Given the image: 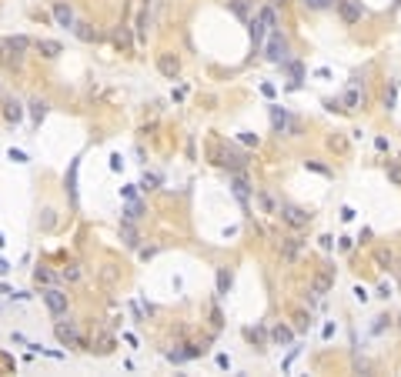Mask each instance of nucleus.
I'll list each match as a JSON object with an SVG mask.
<instances>
[{"instance_id":"obj_1","label":"nucleus","mask_w":401,"mask_h":377,"mask_svg":"<svg viewBox=\"0 0 401 377\" xmlns=\"http://www.w3.org/2000/svg\"><path fill=\"white\" fill-rule=\"evenodd\" d=\"M264 54H267V60H271V64H284V60H288V40H284L278 30H271Z\"/></svg>"},{"instance_id":"obj_2","label":"nucleus","mask_w":401,"mask_h":377,"mask_svg":"<svg viewBox=\"0 0 401 377\" xmlns=\"http://www.w3.org/2000/svg\"><path fill=\"white\" fill-rule=\"evenodd\" d=\"M40 297H44L47 311L54 314V317H64V314H67V294H64L60 287H47L44 294H40Z\"/></svg>"},{"instance_id":"obj_3","label":"nucleus","mask_w":401,"mask_h":377,"mask_svg":"<svg viewBox=\"0 0 401 377\" xmlns=\"http://www.w3.org/2000/svg\"><path fill=\"white\" fill-rule=\"evenodd\" d=\"M278 217L284 224H291V227H308L311 224V214L301 211V207H278Z\"/></svg>"},{"instance_id":"obj_4","label":"nucleus","mask_w":401,"mask_h":377,"mask_svg":"<svg viewBox=\"0 0 401 377\" xmlns=\"http://www.w3.org/2000/svg\"><path fill=\"white\" fill-rule=\"evenodd\" d=\"M331 284H334L331 270H318V274L311 277V294H314V297H324V294L331 290Z\"/></svg>"},{"instance_id":"obj_5","label":"nucleus","mask_w":401,"mask_h":377,"mask_svg":"<svg viewBox=\"0 0 401 377\" xmlns=\"http://www.w3.org/2000/svg\"><path fill=\"white\" fill-rule=\"evenodd\" d=\"M54 20H57V27H64V30H74V10H70V7H67L64 0H57L54 3Z\"/></svg>"},{"instance_id":"obj_6","label":"nucleus","mask_w":401,"mask_h":377,"mask_svg":"<svg viewBox=\"0 0 401 377\" xmlns=\"http://www.w3.org/2000/svg\"><path fill=\"white\" fill-rule=\"evenodd\" d=\"M231 190H234V197L241 200V207H247V204H251V184H247V177H244V174L231 177Z\"/></svg>"},{"instance_id":"obj_7","label":"nucleus","mask_w":401,"mask_h":377,"mask_svg":"<svg viewBox=\"0 0 401 377\" xmlns=\"http://www.w3.org/2000/svg\"><path fill=\"white\" fill-rule=\"evenodd\" d=\"M338 13H341V20H345V23H358V20H361V7H358L355 0H338Z\"/></svg>"},{"instance_id":"obj_8","label":"nucleus","mask_w":401,"mask_h":377,"mask_svg":"<svg viewBox=\"0 0 401 377\" xmlns=\"http://www.w3.org/2000/svg\"><path fill=\"white\" fill-rule=\"evenodd\" d=\"M57 337H60V344H74V347H80V344H84L74 324H57Z\"/></svg>"},{"instance_id":"obj_9","label":"nucleus","mask_w":401,"mask_h":377,"mask_svg":"<svg viewBox=\"0 0 401 377\" xmlns=\"http://www.w3.org/2000/svg\"><path fill=\"white\" fill-rule=\"evenodd\" d=\"M361 104H365V97L358 94V80H355V84L345 90V97H341V111H355V107H361Z\"/></svg>"},{"instance_id":"obj_10","label":"nucleus","mask_w":401,"mask_h":377,"mask_svg":"<svg viewBox=\"0 0 401 377\" xmlns=\"http://www.w3.org/2000/svg\"><path fill=\"white\" fill-rule=\"evenodd\" d=\"M301 247H304V241H298V237H288V241H281V257H284V260H298Z\"/></svg>"},{"instance_id":"obj_11","label":"nucleus","mask_w":401,"mask_h":377,"mask_svg":"<svg viewBox=\"0 0 401 377\" xmlns=\"http://www.w3.org/2000/svg\"><path fill=\"white\" fill-rule=\"evenodd\" d=\"M157 67H161V74H164V77H178V70H181V64H178V57H171V54H164L161 57V60H157Z\"/></svg>"},{"instance_id":"obj_12","label":"nucleus","mask_w":401,"mask_h":377,"mask_svg":"<svg viewBox=\"0 0 401 377\" xmlns=\"http://www.w3.org/2000/svg\"><path fill=\"white\" fill-rule=\"evenodd\" d=\"M271 121H274V127H278V130H284V127H291V130H298V124H291L288 111H281V107H271Z\"/></svg>"},{"instance_id":"obj_13","label":"nucleus","mask_w":401,"mask_h":377,"mask_svg":"<svg viewBox=\"0 0 401 377\" xmlns=\"http://www.w3.org/2000/svg\"><path fill=\"white\" fill-rule=\"evenodd\" d=\"M121 237H124V244L131 247V251H137L141 237H137V231H134V224H131V221H124V224H121Z\"/></svg>"},{"instance_id":"obj_14","label":"nucleus","mask_w":401,"mask_h":377,"mask_svg":"<svg viewBox=\"0 0 401 377\" xmlns=\"http://www.w3.org/2000/svg\"><path fill=\"white\" fill-rule=\"evenodd\" d=\"M271 341H274V344H291V341H294V334H291V327L278 324V327L271 331Z\"/></svg>"},{"instance_id":"obj_15","label":"nucleus","mask_w":401,"mask_h":377,"mask_svg":"<svg viewBox=\"0 0 401 377\" xmlns=\"http://www.w3.org/2000/svg\"><path fill=\"white\" fill-rule=\"evenodd\" d=\"M231 270H227V267H221V270H217V297H224V294H227V290H231Z\"/></svg>"},{"instance_id":"obj_16","label":"nucleus","mask_w":401,"mask_h":377,"mask_svg":"<svg viewBox=\"0 0 401 377\" xmlns=\"http://www.w3.org/2000/svg\"><path fill=\"white\" fill-rule=\"evenodd\" d=\"M264 33H267V23L261 20V17H254V20H251V40H254V44H264Z\"/></svg>"},{"instance_id":"obj_17","label":"nucleus","mask_w":401,"mask_h":377,"mask_svg":"<svg viewBox=\"0 0 401 377\" xmlns=\"http://www.w3.org/2000/svg\"><path fill=\"white\" fill-rule=\"evenodd\" d=\"M141 214H144V204H141V200H131V204H127V211H124V221L137 224V221H141Z\"/></svg>"},{"instance_id":"obj_18","label":"nucleus","mask_w":401,"mask_h":377,"mask_svg":"<svg viewBox=\"0 0 401 377\" xmlns=\"http://www.w3.org/2000/svg\"><path fill=\"white\" fill-rule=\"evenodd\" d=\"M3 117H7V121H13V124H17V121H20V117H23V107H20V104H17V100H7V107H3Z\"/></svg>"},{"instance_id":"obj_19","label":"nucleus","mask_w":401,"mask_h":377,"mask_svg":"<svg viewBox=\"0 0 401 377\" xmlns=\"http://www.w3.org/2000/svg\"><path fill=\"white\" fill-rule=\"evenodd\" d=\"M44 117H47V104H44V100H30V121L40 124Z\"/></svg>"},{"instance_id":"obj_20","label":"nucleus","mask_w":401,"mask_h":377,"mask_svg":"<svg viewBox=\"0 0 401 377\" xmlns=\"http://www.w3.org/2000/svg\"><path fill=\"white\" fill-rule=\"evenodd\" d=\"M37 50L44 57H57L60 54V44H57V40H37Z\"/></svg>"},{"instance_id":"obj_21","label":"nucleus","mask_w":401,"mask_h":377,"mask_svg":"<svg viewBox=\"0 0 401 377\" xmlns=\"http://www.w3.org/2000/svg\"><path fill=\"white\" fill-rule=\"evenodd\" d=\"M77 160H74V164H70V174H67V190H70V197L77 200Z\"/></svg>"},{"instance_id":"obj_22","label":"nucleus","mask_w":401,"mask_h":377,"mask_svg":"<svg viewBox=\"0 0 401 377\" xmlns=\"http://www.w3.org/2000/svg\"><path fill=\"white\" fill-rule=\"evenodd\" d=\"M388 180L395 187H401V164L398 160H388Z\"/></svg>"},{"instance_id":"obj_23","label":"nucleus","mask_w":401,"mask_h":377,"mask_svg":"<svg viewBox=\"0 0 401 377\" xmlns=\"http://www.w3.org/2000/svg\"><path fill=\"white\" fill-rule=\"evenodd\" d=\"M27 47H30V40H27V37H10V40H7V50H17V54H23Z\"/></svg>"},{"instance_id":"obj_24","label":"nucleus","mask_w":401,"mask_h":377,"mask_svg":"<svg viewBox=\"0 0 401 377\" xmlns=\"http://www.w3.org/2000/svg\"><path fill=\"white\" fill-rule=\"evenodd\" d=\"M395 100H398V87L388 84V90H385V111H395Z\"/></svg>"},{"instance_id":"obj_25","label":"nucleus","mask_w":401,"mask_h":377,"mask_svg":"<svg viewBox=\"0 0 401 377\" xmlns=\"http://www.w3.org/2000/svg\"><path fill=\"white\" fill-rule=\"evenodd\" d=\"M247 341H254V344H264V341H267L264 327H247Z\"/></svg>"},{"instance_id":"obj_26","label":"nucleus","mask_w":401,"mask_h":377,"mask_svg":"<svg viewBox=\"0 0 401 377\" xmlns=\"http://www.w3.org/2000/svg\"><path fill=\"white\" fill-rule=\"evenodd\" d=\"M257 17H261V20H264L267 27H274V23H278V13H274V7H264V10L257 13Z\"/></svg>"},{"instance_id":"obj_27","label":"nucleus","mask_w":401,"mask_h":377,"mask_svg":"<svg viewBox=\"0 0 401 377\" xmlns=\"http://www.w3.org/2000/svg\"><path fill=\"white\" fill-rule=\"evenodd\" d=\"M375 260H378V264H385V267H391V264H395V254H391V251H378V254H375Z\"/></svg>"},{"instance_id":"obj_28","label":"nucleus","mask_w":401,"mask_h":377,"mask_svg":"<svg viewBox=\"0 0 401 377\" xmlns=\"http://www.w3.org/2000/svg\"><path fill=\"white\" fill-rule=\"evenodd\" d=\"M7 157H10L13 164H30V157L23 154V150H13V147H10V154H7Z\"/></svg>"},{"instance_id":"obj_29","label":"nucleus","mask_w":401,"mask_h":377,"mask_svg":"<svg viewBox=\"0 0 401 377\" xmlns=\"http://www.w3.org/2000/svg\"><path fill=\"white\" fill-rule=\"evenodd\" d=\"M231 10L237 13V17H247V3L244 0H231Z\"/></svg>"},{"instance_id":"obj_30","label":"nucleus","mask_w":401,"mask_h":377,"mask_svg":"<svg viewBox=\"0 0 401 377\" xmlns=\"http://www.w3.org/2000/svg\"><path fill=\"white\" fill-rule=\"evenodd\" d=\"M385 327H391V317H375V327H371V331H375V334H381Z\"/></svg>"},{"instance_id":"obj_31","label":"nucleus","mask_w":401,"mask_h":377,"mask_svg":"<svg viewBox=\"0 0 401 377\" xmlns=\"http://www.w3.org/2000/svg\"><path fill=\"white\" fill-rule=\"evenodd\" d=\"M157 184H161V177H157V174H144V187H147V190H154Z\"/></svg>"},{"instance_id":"obj_32","label":"nucleus","mask_w":401,"mask_h":377,"mask_svg":"<svg viewBox=\"0 0 401 377\" xmlns=\"http://www.w3.org/2000/svg\"><path fill=\"white\" fill-rule=\"evenodd\" d=\"M33 277H37V284H50V270H33Z\"/></svg>"},{"instance_id":"obj_33","label":"nucleus","mask_w":401,"mask_h":377,"mask_svg":"<svg viewBox=\"0 0 401 377\" xmlns=\"http://www.w3.org/2000/svg\"><path fill=\"white\" fill-rule=\"evenodd\" d=\"M294 321H298V331H308V327H311V317H304V314H298Z\"/></svg>"},{"instance_id":"obj_34","label":"nucleus","mask_w":401,"mask_h":377,"mask_svg":"<svg viewBox=\"0 0 401 377\" xmlns=\"http://www.w3.org/2000/svg\"><path fill=\"white\" fill-rule=\"evenodd\" d=\"M64 277H67V280H80V270H77V267H67Z\"/></svg>"},{"instance_id":"obj_35","label":"nucleus","mask_w":401,"mask_h":377,"mask_svg":"<svg viewBox=\"0 0 401 377\" xmlns=\"http://www.w3.org/2000/svg\"><path fill=\"white\" fill-rule=\"evenodd\" d=\"M331 147H334V150H345V137H331Z\"/></svg>"},{"instance_id":"obj_36","label":"nucleus","mask_w":401,"mask_h":377,"mask_svg":"<svg viewBox=\"0 0 401 377\" xmlns=\"http://www.w3.org/2000/svg\"><path fill=\"white\" fill-rule=\"evenodd\" d=\"M121 167H124V160H121V154H114V157H111V170H121Z\"/></svg>"},{"instance_id":"obj_37","label":"nucleus","mask_w":401,"mask_h":377,"mask_svg":"<svg viewBox=\"0 0 401 377\" xmlns=\"http://www.w3.org/2000/svg\"><path fill=\"white\" fill-rule=\"evenodd\" d=\"M321 247H324V251H331V247H334V237H328V234H324V237H321Z\"/></svg>"},{"instance_id":"obj_38","label":"nucleus","mask_w":401,"mask_h":377,"mask_svg":"<svg viewBox=\"0 0 401 377\" xmlns=\"http://www.w3.org/2000/svg\"><path fill=\"white\" fill-rule=\"evenodd\" d=\"M355 297L361 300V304H365V300H368V290H365V287H355Z\"/></svg>"},{"instance_id":"obj_39","label":"nucleus","mask_w":401,"mask_h":377,"mask_svg":"<svg viewBox=\"0 0 401 377\" xmlns=\"http://www.w3.org/2000/svg\"><path fill=\"white\" fill-rule=\"evenodd\" d=\"M3 274H10V264H7V260L0 257V277H3Z\"/></svg>"},{"instance_id":"obj_40","label":"nucleus","mask_w":401,"mask_h":377,"mask_svg":"<svg viewBox=\"0 0 401 377\" xmlns=\"http://www.w3.org/2000/svg\"><path fill=\"white\" fill-rule=\"evenodd\" d=\"M308 3H311L314 10H321V7H328V0H308Z\"/></svg>"},{"instance_id":"obj_41","label":"nucleus","mask_w":401,"mask_h":377,"mask_svg":"<svg viewBox=\"0 0 401 377\" xmlns=\"http://www.w3.org/2000/svg\"><path fill=\"white\" fill-rule=\"evenodd\" d=\"M3 244H7V241H3V234H0V247H3Z\"/></svg>"},{"instance_id":"obj_42","label":"nucleus","mask_w":401,"mask_h":377,"mask_svg":"<svg viewBox=\"0 0 401 377\" xmlns=\"http://www.w3.org/2000/svg\"><path fill=\"white\" fill-rule=\"evenodd\" d=\"M267 3H284V0H267Z\"/></svg>"}]
</instances>
